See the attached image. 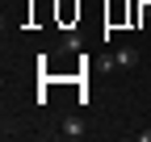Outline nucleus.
Segmentation results:
<instances>
[{
	"mask_svg": "<svg viewBox=\"0 0 151 142\" xmlns=\"http://www.w3.org/2000/svg\"><path fill=\"white\" fill-rule=\"evenodd\" d=\"M113 67H122V71H130V67H139V46H122L118 55H113Z\"/></svg>",
	"mask_w": 151,
	"mask_h": 142,
	"instance_id": "obj_1",
	"label": "nucleus"
},
{
	"mask_svg": "<svg viewBox=\"0 0 151 142\" xmlns=\"http://www.w3.org/2000/svg\"><path fill=\"white\" fill-rule=\"evenodd\" d=\"M59 134H63V138H84V121H80V117H67L63 126H59Z\"/></svg>",
	"mask_w": 151,
	"mask_h": 142,
	"instance_id": "obj_2",
	"label": "nucleus"
},
{
	"mask_svg": "<svg viewBox=\"0 0 151 142\" xmlns=\"http://www.w3.org/2000/svg\"><path fill=\"white\" fill-rule=\"evenodd\" d=\"M134 142H151V130H139V134H134Z\"/></svg>",
	"mask_w": 151,
	"mask_h": 142,
	"instance_id": "obj_3",
	"label": "nucleus"
}]
</instances>
